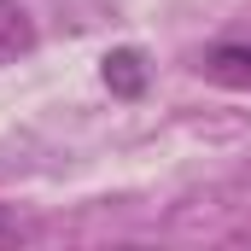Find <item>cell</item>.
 I'll return each instance as SVG.
<instances>
[{
    "label": "cell",
    "instance_id": "obj_1",
    "mask_svg": "<svg viewBox=\"0 0 251 251\" xmlns=\"http://www.w3.org/2000/svg\"><path fill=\"white\" fill-rule=\"evenodd\" d=\"M199 70L210 76V82H222V88H251V41H216Z\"/></svg>",
    "mask_w": 251,
    "mask_h": 251
},
{
    "label": "cell",
    "instance_id": "obj_2",
    "mask_svg": "<svg viewBox=\"0 0 251 251\" xmlns=\"http://www.w3.org/2000/svg\"><path fill=\"white\" fill-rule=\"evenodd\" d=\"M35 47V24H29V12L18 6V0H0V64L24 59Z\"/></svg>",
    "mask_w": 251,
    "mask_h": 251
},
{
    "label": "cell",
    "instance_id": "obj_3",
    "mask_svg": "<svg viewBox=\"0 0 251 251\" xmlns=\"http://www.w3.org/2000/svg\"><path fill=\"white\" fill-rule=\"evenodd\" d=\"M105 82H111L117 94H128V100H134V94L146 88V59H140L134 47H117V53H105Z\"/></svg>",
    "mask_w": 251,
    "mask_h": 251
},
{
    "label": "cell",
    "instance_id": "obj_4",
    "mask_svg": "<svg viewBox=\"0 0 251 251\" xmlns=\"http://www.w3.org/2000/svg\"><path fill=\"white\" fill-rule=\"evenodd\" d=\"M0 240H18V216H6V210H0Z\"/></svg>",
    "mask_w": 251,
    "mask_h": 251
}]
</instances>
